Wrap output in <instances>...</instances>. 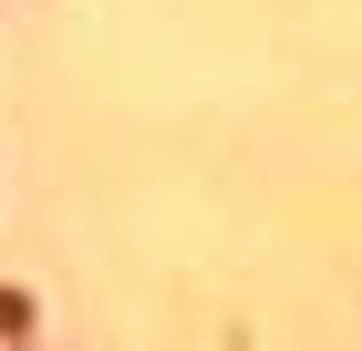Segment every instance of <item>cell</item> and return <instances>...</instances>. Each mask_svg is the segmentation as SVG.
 Masks as SVG:
<instances>
[{
    "label": "cell",
    "instance_id": "1",
    "mask_svg": "<svg viewBox=\"0 0 362 351\" xmlns=\"http://www.w3.org/2000/svg\"><path fill=\"white\" fill-rule=\"evenodd\" d=\"M0 331H21V299H0Z\"/></svg>",
    "mask_w": 362,
    "mask_h": 351
}]
</instances>
